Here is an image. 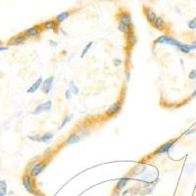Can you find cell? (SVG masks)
<instances>
[{"label": "cell", "instance_id": "cell-1", "mask_svg": "<svg viewBox=\"0 0 196 196\" xmlns=\"http://www.w3.org/2000/svg\"><path fill=\"white\" fill-rule=\"evenodd\" d=\"M22 183L28 193H31L34 196H44V194L34 185L33 178L30 175H24L22 177Z\"/></svg>", "mask_w": 196, "mask_h": 196}, {"label": "cell", "instance_id": "cell-2", "mask_svg": "<svg viewBox=\"0 0 196 196\" xmlns=\"http://www.w3.org/2000/svg\"><path fill=\"white\" fill-rule=\"evenodd\" d=\"M181 43V42L178 41L177 39L172 37V36H166V34L157 37L154 41V44H168V45H172V46H176L177 48L180 46Z\"/></svg>", "mask_w": 196, "mask_h": 196}, {"label": "cell", "instance_id": "cell-3", "mask_svg": "<svg viewBox=\"0 0 196 196\" xmlns=\"http://www.w3.org/2000/svg\"><path fill=\"white\" fill-rule=\"evenodd\" d=\"M47 165H48L47 162H44V161H41V162L36 163V165H33V166L32 167V169H31L30 176H31L32 178L37 177L46 169V167H47Z\"/></svg>", "mask_w": 196, "mask_h": 196}, {"label": "cell", "instance_id": "cell-4", "mask_svg": "<svg viewBox=\"0 0 196 196\" xmlns=\"http://www.w3.org/2000/svg\"><path fill=\"white\" fill-rule=\"evenodd\" d=\"M176 142H177V139H172L168 142H166L165 144H163V145H161L159 148H157L156 150L154 151L153 155H155V156H160V155H162V154L168 153L171 149L175 146Z\"/></svg>", "mask_w": 196, "mask_h": 196}, {"label": "cell", "instance_id": "cell-5", "mask_svg": "<svg viewBox=\"0 0 196 196\" xmlns=\"http://www.w3.org/2000/svg\"><path fill=\"white\" fill-rule=\"evenodd\" d=\"M51 109H52V101L48 100L44 103L39 104L38 106H36V108L32 112V115H38V114H41L43 112H49Z\"/></svg>", "mask_w": 196, "mask_h": 196}, {"label": "cell", "instance_id": "cell-6", "mask_svg": "<svg viewBox=\"0 0 196 196\" xmlns=\"http://www.w3.org/2000/svg\"><path fill=\"white\" fill-rule=\"evenodd\" d=\"M53 84H54V77L53 76L48 77L47 79H45L43 80L42 85H41V89H42L43 93L49 94L50 92H51V90H52Z\"/></svg>", "mask_w": 196, "mask_h": 196}, {"label": "cell", "instance_id": "cell-7", "mask_svg": "<svg viewBox=\"0 0 196 196\" xmlns=\"http://www.w3.org/2000/svg\"><path fill=\"white\" fill-rule=\"evenodd\" d=\"M27 36L25 33H20V34H17V36L13 38H11L9 40L8 44L10 46H19L21 44H24L27 41Z\"/></svg>", "mask_w": 196, "mask_h": 196}, {"label": "cell", "instance_id": "cell-8", "mask_svg": "<svg viewBox=\"0 0 196 196\" xmlns=\"http://www.w3.org/2000/svg\"><path fill=\"white\" fill-rule=\"evenodd\" d=\"M41 28H40V26H32L26 30L24 33L27 36V37H36L41 33Z\"/></svg>", "mask_w": 196, "mask_h": 196}, {"label": "cell", "instance_id": "cell-9", "mask_svg": "<svg viewBox=\"0 0 196 196\" xmlns=\"http://www.w3.org/2000/svg\"><path fill=\"white\" fill-rule=\"evenodd\" d=\"M119 24H124L132 27V18L131 15L128 12H123L119 15Z\"/></svg>", "mask_w": 196, "mask_h": 196}, {"label": "cell", "instance_id": "cell-10", "mask_svg": "<svg viewBox=\"0 0 196 196\" xmlns=\"http://www.w3.org/2000/svg\"><path fill=\"white\" fill-rule=\"evenodd\" d=\"M121 108H122V105H121L120 102H115L113 104H111L109 106V108L107 109L106 111V115L107 116H114V115H116L120 112Z\"/></svg>", "mask_w": 196, "mask_h": 196}, {"label": "cell", "instance_id": "cell-11", "mask_svg": "<svg viewBox=\"0 0 196 196\" xmlns=\"http://www.w3.org/2000/svg\"><path fill=\"white\" fill-rule=\"evenodd\" d=\"M143 11H144V15H145L146 20L150 23V24H153L154 21L156 20V18L158 17L156 15V13H155L154 11L151 8H149V7H144Z\"/></svg>", "mask_w": 196, "mask_h": 196}, {"label": "cell", "instance_id": "cell-12", "mask_svg": "<svg viewBox=\"0 0 196 196\" xmlns=\"http://www.w3.org/2000/svg\"><path fill=\"white\" fill-rule=\"evenodd\" d=\"M42 83H43V79L41 78V77H39L36 82H34L30 87H28V89H27V93H34V92H36V90H38L40 87H41V85H42Z\"/></svg>", "mask_w": 196, "mask_h": 196}, {"label": "cell", "instance_id": "cell-13", "mask_svg": "<svg viewBox=\"0 0 196 196\" xmlns=\"http://www.w3.org/2000/svg\"><path fill=\"white\" fill-rule=\"evenodd\" d=\"M41 27L45 31H56L57 28H58V24H57L55 20H48L45 21L41 25Z\"/></svg>", "mask_w": 196, "mask_h": 196}, {"label": "cell", "instance_id": "cell-14", "mask_svg": "<svg viewBox=\"0 0 196 196\" xmlns=\"http://www.w3.org/2000/svg\"><path fill=\"white\" fill-rule=\"evenodd\" d=\"M147 170V165L145 163H138L132 168V175H141L143 173H145Z\"/></svg>", "mask_w": 196, "mask_h": 196}, {"label": "cell", "instance_id": "cell-15", "mask_svg": "<svg viewBox=\"0 0 196 196\" xmlns=\"http://www.w3.org/2000/svg\"><path fill=\"white\" fill-rule=\"evenodd\" d=\"M152 26H153L155 28H157V30H159V31H164L165 28H166V26H167V24H166L165 20L162 18V17H157L156 20H155L154 23L152 24Z\"/></svg>", "mask_w": 196, "mask_h": 196}, {"label": "cell", "instance_id": "cell-16", "mask_svg": "<svg viewBox=\"0 0 196 196\" xmlns=\"http://www.w3.org/2000/svg\"><path fill=\"white\" fill-rule=\"evenodd\" d=\"M71 15V12H69V11H64V12H62L60 14H58L55 17V21L58 25L62 24V23H64L69 17Z\"/></svg>", "mask_w": 196, "mask_h": 196}, {"label": "cell", "instance_id": "cell-17", "mask_svg": "<svg viewBox=\"0 0 196 196\" xmlns=\"http://www.w3.org/2000/svg\"><path fill=\"white\" fill-rule=\"evenodd\" d=\"M80 139H82V137H80V135H79L78 134H72L69 135V137L67 138L66 140V143L69 144V145H73V144H76L78 142L80 141Z\"/></svg>", "mask_w": 196, "mask_h": 196}, {"label": "cell", "instance_id": "cell-18", "mask_svg": "<svg viewBox=\"0 0 196 196\" xmlns=\"http://www.w3.org/2000/svg\"><path fill=\"white\" fill-rule=\"evenodd\" d=\"M118 28H119V31L124 34H129L134 32L132 31V27L128 26V25H124V24H119Z\"/></svg>", "mask_w": 196, "mask_h": 196}, {"label": "cell", "instance_id": "cell-19", "mask_svg": "<svg viewBox=\"0 0 196 196\" xmlns=\"http://www.w3.org/2000/svg\"><path fill=\"white\" fill-rule=\"evenodd\" d=\"M8 194V186H7V182L0 180V196H6Z\"/></svg>", "mask_w": 196, "mask_h": 196}, {"label": "cell", "instance_id": "cell-20", "mask_svg": "<svg viewBox=\"0 0 196 196\" xmlns=\"http://www.w3.org/2000/svg\"><path fill=\"white\" fill-rule=\"evenodd\" d=\"M130 181V177H123V178H121V180L118 181L117 183V185H116V189L118 190H122L124 189L126 186V184L129 183Z\"/></svg>", "mask_w": 196, "mask_h": 196}, {"label": "cell", "instance_id": "cell-21", "mask_svg": "<svg viewBox=\"0 0 196 196\" xmlns=\"http://www.w3.org/2000/svg\"><path fill=\"white\" fill-rule=\"evenodd\" d=\"M137 41V39H136V36L134 34V32H132L129 34H126V43H128L129 45L130 46H134Z\"/></svg>", "mask_w": 196, "mask_h": 196}, {"label": "cell", "instance_id": "cell-22", "mask_svg": "<svg viewBox=\"0 0 196 196\" xmlns=\"http://www.w3.org/2000/svg\"><path fill=\"white\" fill-rule=\"evenodd\" d=\"M177 49L180 50L181 52L185 53V54H188V53L190 52V51H192L190 44H186V43H181L180 46L177 47Z\"/></svg>", "mask_w": 196, "mask_h": 196}, {"label": "cell", "instance_id": "cell-23", "mask_svg": "<svg viewBox=\"0 0 196 196\" xmlns=\"http://www.w3.org/2000/svg\"><path fill=\"white\" fill-rule=\"evenodd\" d=\"M53 134L52 132H45V134H43L41 136H40V141L41 142H49L50 140H52L53 139Z\"/></svg>", "mask_w": 196, "mask_h": 196}, {"label": "cell", "instance_id": "cell-24", "mask_svg": "<svg viewBox=\"0 0 196 196\" xmlns=\"http://www.w3.org/2000/svg\"><path fill=\"white\" fill-rule=\"evenodd\" d=\"M69 89L71 90V92L75 95H78L79 93V88L78 87V85L75 83V82L71 80L70 83H69Z\"/></svg>", "mask_w": 196, "mask_h": 196}, {"label": "cell", "instance_id": "cell-25", "mask_svg": "<svg viewBox=\"0 0 196 196\" xmlns=\"http://www.w3.org/2000/svg\"><path fill=\"white\" fill-rule=\"evenodd\" d=\"M73 117H74V115L73 114H70V115H67V116L64 118V120H63V122H62V124H61V126H59V130H62L63 128H64V126L68 124V123H70L71 121H72V119H73Z\"/></svg>", "mask_w": 196, "mask_h": 196}, {"label": "cell", "instance_id": "cell-26", "mask_svg": "<svg viewBox=\"0 0 196 196\" xmlns=\"http://www.w3.org/2000/svg\"><path fill=\"white\" fill-rule=\"evenodd\" d=\"M93 45V42L92 41H90V42H88L87 44H86L85 46H84V48L83 49V51H82V54H80V58H83V57L87 54V52L89 51V49L91 48V46Z\"/></svg>", "mask_w": 196, "mask_h": 196}, {"label": "cell", "instance_id": "cell-27", "mask_svg": "<svg viewBox=\"0 0 196 196\" xmlns=\"http://www.w3.org/2000/svg\"><path fill=\"white\" fill-rule=\"evenodd\" d=\"M187 27L189 30H196V16L187 23Z\"/></svg>", "mask_w": 196, "mask_h": 196}, {"label": "cell", "instance_id": "cell-28", "mask_svg": "<svg viewBox=\"0 0 196 196\" xmlns=\"http://www.w3.org/2000/svg\"><path fill=\"white\" fill-rule=\"evenodd\" d=\"M28 138L32 141H36V142H41L40 141V136L39 135H28Z\"/></svg>", "mask_w": 196, "mask_h": 196}, {"label": "cell", "instance_id": "cell-29", "mask_svg": "<svg viewBox=\"0 0 196 196\" xmlns=\"http://www.w3.org/2000/svg\"><path fill=\"white\" fill-rule=\"evenodd\" d=\"M188 78H189V79H192V80L196 79V69H192V70L190 71Z\"/></svg>", "mask_w": 196, "mask_h": 196}, {"label": "cell", "instance_id": "cell-30", "mask_svg": "<svg viewBox=\"0 0 196 196\" xmlns=\"http://www.w3.org/2000/svg\"><path fill=\"white\" fill-rule=\"evenodd\" d=\"M113 63H114V66L115 67H120L123 65V60H121L119 58H115L113 60Z\"/></svg>", "mask_w": 196, "mask_h": 196}, {"label": "cell", "instance_id": "cell-31", "mask_svg": "<svg viewBox=\"0 0 196 196\" xmlns=\"http://www.w3.org/2000/svg\"><path fill=\"white\" fill-rule=\"evenodd\" d=\"M195 168H196V165L195 164H189L187 167H186V173H191V172H193L194 170H195Z\"/></svg>", "mask_w": 196, "mask_h": 196}, {"label": "cell", "instance_id": "cell-32", "mask_svg": "<svg viewBox=\"0 0 196 196\" xmlns=\"http://www.w3.org/2000/svg\"><path fill=\"white\" fill-rule=\"evenodd\" d=\"M72 95H73V93L71 92L70 89H67V90L65 91V98H66V99H71V98H72Z\"/></svg>", "mask_w": 196, "mask_h": 196}, {"label": "cell", "instance_id": "cell-33", "mask_svg": "<svg viewBox=\"0 0 196 196\" xmlns=\"http://www.w3.org/2000/svg\"><path fill=\"white\" fill-rule=\"evenodd\" d=\"M120 191H121V190H118V189H116V188H115V190L113 191V194H112V196H121V193H120Z\"/></svg>", "mask_w": 196, "mask_h": 196}, {"label": "cell", "instance_id": "cell-34", "mask_svg": "<svg viewBox=\"0 0 196 196\" xmlns=\"http://www.w3.org/2000/svg\"><path fill=\"white\" fill-rule=\"evenodd\" d=\"M49 44H50L51 46H53V47H57V46L59 45V44H58V42L54 41V40H50V41H49Z\"/></svg>", "mask_w": 196, "mask_h": 196}, {"label": "cell", "instance_id": "cell-35", "mask_svg": "<svg viewBox=\"0 0 196 196\" xmlns=\"http://www.w3.org/2000/svg\"><path fill=\"white\" fill-rule=\"evenodd\" d=\"M196 131V129H191V130H187L186 132H185V134L186 135H190V134H194V132Z\"/></svg>", "mask_w": 196, "mask_h": 196}, {"label": "cell", "instance_id": "cell-36", "mask_svg": "<svg viewBox=\"0 0 196 196\" xmlns=\"http://www.w3.org/2000/svg\"><path fill=\"white\" fill-rule=\"evenodd\" d=\"M9 49V46H0V52L2 51H7Z\"/></svg>", "mask_w": 196, "mask_h": 196}, {"label": "cell", "instance_id": "cell-37", "mask_svg": "<svg viewBox=\"0 0 196 196\" xmlns=\"http://www.w3.org/2000/svg\"><path fill=\"white\" fill-rule=\"evenodd\" d=\"M130 73H128V74H126V82H130Z\"/></svg>", "mask_w": 196, "mask_h": 196}, {"label": "cell", "instance_id": "cell-38", "mask_svg": "<svg viewBox=\"0 0 196 196\" xmlns=\"http://www.w3.org/2000/svg\"><path fill=\"white\" fill-rule=\"evenodd\" d=\"M60 32H61L63 34H64V36H68V33H67L64 30H63V28H60Z\"/></svg>", "mask_w": 196, "mask_h": 196}, {"label": "cell", "instance_id": "cell-39", "mask_svg": "<svg viewBox=\"0 0 196 196\" xmlns=\"http://www.w3.org/2000/svg\"><path fill=\"white\" fill-rule=\"evenodd\" d=\"M191 96H192V97H195V96H196V87H195V89L193 90V92H192Z\"/></svg>", "mask_w": 196, "mask_h": 196}, {"label": "cell", "instance_id": "cell-40", "mask_svg": "<svg viewBox=\"0 0 196 196\" xmlns=\"http://www.w3.org/2000/svg\"><path fill=\"white\" fill-rule=\"evenodd\" d=\"M181 65H183V60H182V59L181 60Z\"/></svg>", "mask_w": 196, "mask_h": 196}, {"label": "cell", "instance_id": "cell-41", "mask_svg": "<svg viewBox=\"0 0 196 196\" xmlns=\"http://www.w3.org/2000/svg\"><path fill=\"white\" fill-rule=\"evenodd\" d=\"M194 42H196V41H194Z\"/></svg>", "mask_w": 196, "mask_h": 196}]
</instances>
